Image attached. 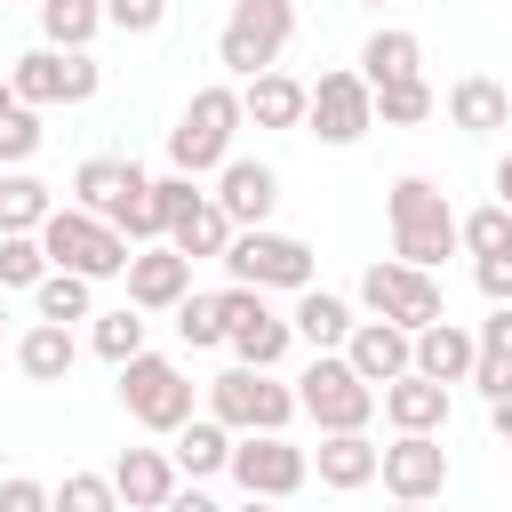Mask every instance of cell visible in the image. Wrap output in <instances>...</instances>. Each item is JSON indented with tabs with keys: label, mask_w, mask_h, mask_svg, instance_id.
Masks as SVG:
<instances>
[{
	"label": "cell",
	"mask_w": 512,
	"mask_h": 512,
	"mask_svg": "<svg viewBox=\"0 0 512 512\" xmlns=\"http://www.w3.org/2000/svg\"><path fill=\"white\" fill-rule=\"evenodd\" d=\"M472 360H480V328H464V320H448V312L416 328V368H424V376L472 384Z\"/></svg>",
	"instance_id": "22"
},
{
	"label": "cell",
	"mask_w": 512,
	"mask_h": 512,
	"mask_svg": "<svg viewBox=\"0 0 512 512\" xmlns=\"http://www.w3.org/2000/svg\"><path fill=\"white\" fill-rule=\"evenodd\" d=\"M456 232H464V256H496V248H512V208L488 200V208L456 216Z\"/></svg>",
	"instance_id": "39"
},
{
	"label": "cell",
	"mask_w": 512,
	"mask_h": 512,
	"mask_svg": "<svg viewBox=\"0 0 512 512\" xmlns=\"http://www.w3.org/2000/svg\"><path fill=\"white\" fill-rule=\"evenodd\" d=\"M240 104H248V128H304V104H312V80L264 64L240 80Z\"/></svg>",
	"instance_id": "19"
},
{
	"label": "cell",
	"mask_w": 512,
	"mask_h": 512,
	"mask_svg": "<svg viewBox=\"0 0 512 512\" xmlns=\"http://www.w3.org/2000/svg\"><path fill=\"white\" fill-rule=\"evenodd\" d=\"M360 312H384V320H400V328H424V320H440V312H448V296H440L432 264L376 256V264L360 272Z\"/></svg>",
	"instance_id": "11"
},
{
	"label": "cell",
	"mask_w": 512,
	"mask_h": 512,
	"mask_svg": "<svg viewBox=\"0 0 512 512\" xmlns=\"http://www.w3.org/2000/svg\"><path fill=\"white\" fill-rule=\"evenodd\" d=\"M496 200H504V208H512V152H504V160H496Z\"/></svg>",
	"instance_id": "46"
},
{
	"label": "cell",
	"mask_w": 512,
	"mask_h": 512,
	"mask_svg": "<svg viewBox=\"0 0 512 512\" xmlns=\"http://www.w3.org/2000/svg\"><path fill=\"white\" fill-rule=\"evenodd\" d=\"M448 128H464V136H496V128H512V88L488 80V72H464V80L448 88Z\"/></svg>",
	"instance_id": "25"
},
{
	"label": "cell",
	"mask_w": 512,
	"mask_h": 512,
	"mask_svg": "<svg viewBox=\"0 0 512 512\" xmlns=\"http://www.w3.org/2000/svg\"><path fill=\"white\" fill-rule=\"evenodd\" d=\"M360 8H384V0H360Z\"/></svg>",
	"instance_id": "49"
},
{
	"label": "cell",
	"mask_w": 512,
	"mask_h": 512,
	"mask_svg": "<svg viewBox=\"0 0 512 512\" xmlns=\"http://www.w3.org/2000/svg\"><path fill=\"white\" fill-rule=\"evenodd\" d=\"M376 480H384V496H400V504H432V496L448 488V448H440V432H392Z\"/></svg>",
	"instance_id": "13"
},
{
	"label": "cell",
	"mask_w": 512,
	"mask_h": 512,
	"mask_svg": "<svg viewBox=\"0 0 512 512\" xmlns=\"http://www.w3.org/2000/svg\"><path fill=\"white\" fill-rule=\"evenodd\" d=\"M200 408H216L232 432H288V424L304 416L296 384H280V368H248V360L216 368V376L200 384Z\"/></svg>",
	"instance_id": "3"
},
{
	"label": "cell",
	"mask_w": 512,
	"mask_h": 512,
	"mask_svg": "<svg viewBox=\"0 0 512 512\" xmlns=\"http://www.w3.org/2000/svg\"><path fill=\"white\" fill-rule=\"evenodd\" d=\"M360 72H368V88L408 80V72H424V40H416L408 24H376V32L360 40Z\"/></svg>",
	"instance_id": "26"
},
{
	"label": "cell",
	"mask_w": 512,
	"mask_h": 512,
	"mask_svg": "<svg viewBox=\"0 0 512 512\" xmlns=\"http://www.w3.org/2000/svg\"><path fill=\"white\" fill-rule=\"evenodd\" d=\"M224 280H248V288H272V296H296L320 280V256L312 240L296 232H272V224H240L232 248H224Z\"/></svg>",
	"instance_id": "6"
},
{
	"label": "cell",
	"mask_w": 512,
	"mask_h": 512,
	"mask_svg": "<svg viewBox=\"0 0 512 512\" xmlns=\"http://www.w3.org/2000/svg\"><path fill=\"white\" fill-rule=\"evenodd\" d=\"M40 8V40L48 48H88L112 16H104V0H32Z\"/></svg>",
	"instance_id": "32"
},
{
	"label": "cell",
	"mask_w": 512,
	"mask_h": 512,
	"mask_svg": "<svg viewBox=\"0 0 512 512\" xmlns=\"http://www.w3.org/2000/svg\"><path fill=\"white\" fill-rule=\"evenodd\" d=\"M472 392L480 400H504L512 392V304H496L480 320V360H472Z\"/></svg>",
	"instance_id": "27"
},
{
	"label": "cell",
	"mask_w": 512,
	"mask_h": 512,
	"mask_svg": "<svg viewBox=\"0 0 512 512\" xmlns=\"http://www.w3.org/2000/svg\"><path fill=\"white\" fill-rule=\"evenodd\" d=\"M128 184H144V168H136V160H120V152H88V160L72 168V200H80V208H96V216H104Z\"/></svg>",
	"instance_id": "28"
},
{
	"label": "cell",
	"mask_w": 512,
	"mask_h": 512,
	"mask_svg": "<svg viewBox=\"0 0 512 512\" xmlns=\"http://www.w3.org/2000/svg\"><path fill=\"white\" fill-rule=\"evenodd\" d=\"M384 224H392V256L432 264V272L464 248L456 208H448V192H440L432 176H392V192H384Z\"/></svg>",
	"instance_id": "2"
},
{
	"label": "cell",
	"mask_w": 512,
	"mask_h": 512,
	"mask_svg": "<svg viewBox=\"0 0 512 512\" xmlns=\"http://www.w3.org/2000/svg\"><path fill=\"white\" fill-rule=\"evenodd\" d=\"M288 320H296V344H312V352H344V336H352V296H336V288H296V304H288Z\"/></svg>",
	"instance_id": "23"
},
{
	"label": "cell",
	"mask_w": 512,
	"mask_h": 512,
	"mask_svg": "<svg viewBox=\"0 0 512 512\" xmlns=\"http://www.w3.org/2000/svg\"><path fill=\"white\" fill-rule=\"evenodd\" d=\"M72 360H80L72 320H40V312H32V328L16 336V368H24V384H64Z\"/></svg>",
	"instance_id": "24"
},
{
	"label": "cell",
	"mask_w": 512,
	"mask_h": 512,
	"mask_svg": "<svg viewBox=\"0 0 512 512\" xmlns=\"http://www.w3.org/2000/svg\"><path fill=\"white\" fill-rule=\"evenodd\" d=\"M296 400H304V416H312L320 432H360V424H376V408H384V392H376L344 352H312L304 376H296Z\"/></svg>",
	"instance_id": "7"
},
{
	"label": "cell",
	"mask_w": 512,
	"mask_h": 512,
	"mask_svg": "<svg viewBox=\"0 0 512 512\" xmlns=\"http://www.w3.org/2000/svg\"><path fill=\"white\" fill-rule=\"evenodd\" d=\"M56 488L48 480H0V512H48Z\"/></svg>",
	"instance_id": "44"
},
{
	"label": "cell",
	"mask_w": 512,
	"mask_h": 512,
	"mask_svg": "<svg viewBox=\"0 0 512 512\" xmlns=\"http://www.w3.org/2000/svg\"><path fill=\"white\" fill-rule=\"evenodd\" d=\"M168 320H176V344H184V352H216V344H224V304H216V296H192V288H184Z\"/></svg>",
	"instance_id": "35"
},
{
	"label": "cell",
	"mask_w": 512,
	"mask_h": 512,
	"mask_svg": "<svg viewBox=\"0 0 512 512\" xmlns=\"http://www.w3.org/2000/svg\"><path fill=\"white\" fill-rule=\"evenodd\" d=\"M48 272V240L40 232H0V288H40Z\"/></svg>",
	"instance_id": "37"
},
{
	"label": "cell",
	"mask_w": 512,
	"mask_h": 512,
	"mask_svg": "<svg viewBox=\"0 0 512 512\" xmlns=\"http://www.w3.org/2000/svg\"><path fill=\"white\" fill-rule=\"evenodd\" d=\"M120 408H128V424H144V432H176L192 408H200V384L184 376V360L176 352H136V360H120Z\"/></svg>",
	"instance_id": "5"
},
{
	"label": "cell",
	"mask_w": 512,
	"mask_h": 512,
	"mask_svg": "<svg viewBox=\"0 0 512 512\" xmlns=\"http://www.w3.org/2000/svg\"><path fill=\"white\" fill-rule=\"evenodd\" d=\"M288 40H296V0H232L224 24H216V64L232 80H248V72L280 64Z\"/></svg>",
	"instance_id": "8"
},
{
	"label": "cell",
	"mask_w": 512,
	"mask_h": 512,
	"mask_svg": "<svg viewBox=\"0 0 512 512\" xmlns=\"http://www.w3.org/2000/svg\"><path fill=\"white\" fill-rule=\"evenodd\" d=\"M304 480H312V448H296L288 432H240L232 440V488L240 496L280 504V496H304Z\"/></svg>",
	"instance_id": "12"
},
{
	"label": "cell",
	"mask_w": 512,
	"mask_h": 512,
	"mask_svg": "<svg viewBox=\"0 0 512 512\" xmlns=\"http://www.w3.org/2000/svg\"><path fill=\"white\" fill-rule=\"evenodd\" d=\"M128 304H144V312H176V296L192 288V256L176 248V240H144L136 256H128Z\"/></svg>",
	"instance_id": "16"
},
{
	"label": "cell",
	"mask_w": 512,
	"mask_h": 512,
	"mask_svg": "<svg viewBox=\"0 0 512 512\" xmlns=\"http://www.w3.org/2000/svg\"><path fill=\"white\" fill-rule=\"evenodd\" d=\"M448 400H456V384L408 368V376L384 384V424H392V432H440V424H448Z\"/></svg>",
	"instance_id": "20"
},
{
	"label": "cell",
	"mask_w": 512,
	"mask_h": 512,
	"mask_svg": "<svg viewBox=\"0 0 512 512\" xmlns=\"http://www.w3.org/2000/svg\"><path fill=\"white\" fill-rule=\"evenodd\" d=\"M240 128H248V104H240V80H208V88H192V104H184V120L168 128V168H184V176H216V168L232 160V144H240Z\"/></svg>",
	"instance_id": "1"
},
{
	"label": "cell",
	"mask_w": 512,
	"mask_h": 512,
	"mask_svg": "<svg viewBox=\"0 0 512 512\" xmlns=\"http://www.w3.org/2000/svg\"><path fill=\"white\" fill-rule=\"evenodd\" d=\"M208 192H216V208H224L232 224H272V208H280V168L232 152V160L208 176Z\"/></svg>",
	"instance_id": "14"
},
{
	"label": "cell",
	"mask_w": 512,
	"mask_h": 512,
	"mask_svg": "<svg viewBox=\"0 0 512 512\" xmlns=\"http://www.w3.org/2000/svg\"><path fill=\"white\" fill-rule=\"evenodd\" d=\"M368 128H376V88H368V72H360V64L320 72V80H312V104H304V136L352 152Z\"/></svg>",
	"instance_id": "10"
},
{
	"label": "cell",
	"mask_w": 512,
	"mask_h": 512,
	"mask_svg": "<svg viewBox=\"0 0 512 512\" xmlns=\"http://www.w3.org/2000/svg\"><path fill=\"white\" fill-rule=\"evenodd\" d=\"M40 240H48V264H64V272H88V280H120V272H128V256H136V240H128L112 216L80 208V200L48 208Z\"/></svg>",
	"instance_id": "4"
},
{
	"label": "cell",
	"mask_w": 512,
	"mask_h": 512,
	"mask_svg": "<svg viewBox=\"0 0 512 512\" xmlns=\"http://www.w3.org/2000/svg\"><path fill=\"white\" fill-rule=\"evenodd\" d=\"M104 16H112V32H128V40H152V32L168 24V0H104Z\"/></svg>",
	"instance_id": "42"
},
{
	"label": "cell",
	"mask_w": 512,
	"mask_h": 512,
	"mask_svg": "<svg viewBox=\"0 0 512 512\" xmlns=\"http://www.w3.org/2000/svg\"><path fill=\"white\" fill-rule=\"evenodd\" d=\"M432 112H440V96H432V80H424V72H408V80H384V88H376V120H384V128H424Z\"/></svg>",
	"instance_id": "34"
},
{
	"label": "cell",
	"mask_w": 512,
	"mask_h": 512,
	"mask_svg": "<svg viewBox=\"0 0 512 512\" xmlns=\"http://www.w3.org/2000/svg\"><path fill=\"white\" fill-rule=\"evenodd\" d=\"M104 216H112V224H120L136 248H144V240H168V224H160V200H152V176H144V184H128V192H120Z\"/></svg>",
	"instance_id": "36"
},
{
	"label": "cell",
	"mask_w": 512,
	"mask_h": 512,
	"mask_svg": "<svg viewBox=\"0 0 512 512\" xmlns=\"http://www.w3.org/2000/svg\"><path fill=\"white\" fill-rule=\"evenodd\" d=\"M40 144H48V128H40V104H24V96H16V104L0 112V168H24Z\"/></svg>",
	"instance_id": "38"
},
{
	"label": "cell",
	"mask_w": 512,
	"mask_h": 512,
	"mask_svg": "<svg viewBox=\"0 0 512 512\" xmlns=\"http://www.w3.org/2000/svg\"><path fill=\"white\" fill-rule=\"evenodd\" d=\"M8 104H16V80H8V72H0V112H8Z\"/></svg>",
	"instance_id": "47"
},
{
	"label": "cell",
	"mask_w": 512,
	"mask_h": 512,
	"mask_svg": "<svg viewBox=\"0 0 512 512\" xmlns=\"http://www.w3.org/2000/svg\"><path fill=\"white\" fill-rule=\"evenodd\" d=\"M8 80H16V96L24 104H40V112H56V104H88L96 88H104V64L88 56V48H24L16 64H8Z\"/></svg>",
	"instance_id": "9"
},
{
	"label": "cell",
	"mask_w": 512,
	"mask_h": 512,
	"mask_svg": "<svg viewBox=\"0 0 512 512\" xmlns=\"http://www.w3.org/2000/svg\"><path fill=\"white\" fill-rule=\"evenodd\" d=\"M144 336H152V312H144V304H112V312H96V320H88V344H96V360H112V368H120V360H136V352H144Z\"/></svg>",
	"instance_id": "30"
},
{
	"label": "cell",
	"mask_w": 512,
	"mask_h": 512,
	"mask_svg": "<svg viewBox=\"0 0 512 512\" xmlns=\"http://www.w3.org/2000/svg\"><path fill=\"white\" fill-rule=\"evenodd\" d=\"M56 504H64V512H112V504H120V480H112V472H72V480L56 488Z\"/></svg>",
	"instance_id": "41"
},
{
	"label": "cell",
	"mask_w": 512,
	"mask_h": 512,
	"mask_svg": "<svg viewBox=\"0 0 512 512\" xmlns=\"http://www.w3.org/2000/svg\"><path fill=\"white\" fill-rule=\"evenodd\" d=\"M32 312H40V320H96V280H88V272L48 264V272H40V288H32Z\"/></svg>",
	"instance_id": "29"
},
{
	"label": "cell",
	"mask_w": 512,
	"mask_h": 512,
	"mask_svg": "<svg viewBox=\"0 0 512 512\" xmlns=\"http://www.w3.org/2000/svg\"><path fill=\"white\" fill-rule=\"evenodd\" d=\"M488 424H496V440L512 448V392H504V400H488Z\"/></svg>",
	"instance_id": "45"
},
{
	"label": "cell",
	"mask_w": 512,
	"mask_h": 512,
	"mask_svg": "<svg viewBox=\"0 0 512 512\" xmlns=\"http://www.w3.org/2000/svg\"><path fill=\"white\" fill-rule=\"evenodd\" d=\"M344 360L384 392L392 376H408L416 368V328H400V320H384V312H368V320H352V336H344Z\"/></svg>",
	"instance_id": "15"
},
{
	"label": "cell",
	"mask_w": 512,
	"mask_h": 512,
	"mask_svg": "<svg viewBox=\"0 0 512 512\" xmlns=\"http://www.w3.org/2000/svg\"><path fill=\"white\" fill-rule=\"evenodd\" d=\"M48 208H56V192L32 168H0V232H40Z\"/></svg>",
	"instance_id": "31"
},
{
	"label": "cell",
	"mask_w": 512,
	"mask_h": 512,
	"mask_svg": "<svg viewBox=\"0 0 512 512\" xmlns=\"http://www.w3.org/2000/svg\"><path fill=\"white\" fill-rule=\"evenodd\" d=\"M0 336H8V288H0Z\"/></svg>",
	"instance_id": "48"
},
{
	"label": "cell",
	"mask_w": 512,
	"mask_h": 512,
	"mask_svg": "<svg viewBox=\"0 0 512 512\" xmlns=\"http://www.w3.org/2000/svg\"><path fill=\"white\" fill-rule=\"evenodd\" d=\"M472 280H480V296H488V304H512V248L472 256Z\"/></svg>",
	"instance_id": "43"
},
{
	"label": "cell",
	"mask_w": 512,
	"mask_h": 512,
	"mask_svg": "<svg viewBox=\"0 0 512 512\" xmlns=\"http://www.w3.org/2000/svg\"><path fill=\"white\" fill-rule=\"evenodd\" d=\"M376 464H384V448L368 440V424H360V432H320V448H312V480H320V488H336V496L368 488V480H376Z\"/></svg>",
	"instance_id": "21"
},
{
	"label": "cell",
	"mask_w": 512,
	"mask_h": 512,
	"mask_svg": "<svg viewBox=\"0 0 512 512\" xmlns=\"http://www.w3.org/2000/svg\"><path fill=\"white\" fill-rule=\"evenodd\" d=\"M112 480H120V504H128V512H160V504H176V488H184L176 448H120Z\"/></svg>",
	"instance_id": "18"
},
{
	"label": "cell",
	"mask_w": 512,
	"mask_h": 512,
	"mask_svg": "<svg viewBox=\"0 0 512 512\" xmlns=\"http://www.w3.org/2000/svg\"><path fill=\"white\" fill-rule=\"evenodd\" d=\"M232 424L216 416V408H192L176 432H168V448H176V472L184 480H216V472H232Z\"/></svg>",
	"instance_id": "17"
},
{
	"label": "cell",
	"mask_w": 512,
	"mask_h": 512,
	"mask_svg": "<svg viewBox=\"0 0 512 512\" xmlns=\"http://www.w3.org/2000/svg\"><path fill=\"white\" fill-rule=\"evenodd\" d=\"M200 184H208V176H184V168H168V176H152V200H160V224H168V232H176V224H184V216H192V208L208 200Z\"/></svg>",
	"instance_id": "40"
},
{
	"label": "cell",
	"mask_w": 512,
	"mask_h": 512,
	"mask_svg": "<svg viewBox=\"0 0 512 512\" xmlns=\"http://www.w3.org/2000/svg\"><path fill=\"white\" fill-rule=\"evenodd\" d=\"M232 232H240V224H232V216L216 208V192H208V200H200V208H192V216H184V224H176L168 240H176V248H184L192 264H224V248H232Z\"/></svg>",
	"instance_id": "33"
}]
</instances>
